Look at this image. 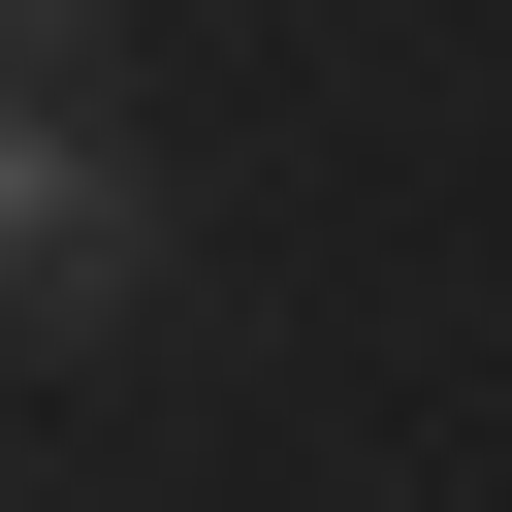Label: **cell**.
<instances>
[{
    "mask_svg": "<svg viewBox=\"0 0 512 512\" xmlns=\"http://www.w3.org/2000/svg\"><path fill=\"white\" fill-rule=\"evenodd\" d=\"M0 320H160V160L96 128V96H0Z\"/></svg>",
    "mask_w": 512,
    "mask_h": 512,
    "instance_id": "6da1fadb",
    "label": "cell"
},
{
    "mask_svg": "<svg viewBox=\"0 0 512 512\" xmlns=\"http://www.w3.org/2000/svg\"><path fill=\"white\" fill-rule=\"evenodd\" d=\"M0 96H96V0H0Z\"/></svg>",
    "mask_w": 512,
    "mask_h": 512,
    "instance_id": "7a4b0ae2",
    "label": "cell"
}]
</instances>
